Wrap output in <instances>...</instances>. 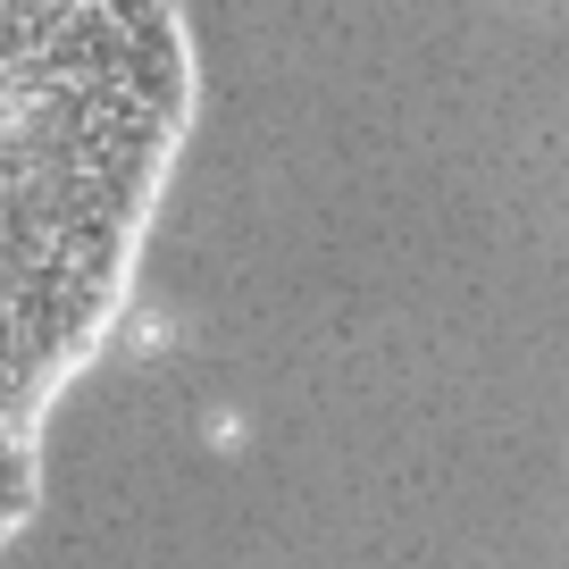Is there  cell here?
I'll return each instance as SVG.
<instances>
[{"instance_id": "1", "label": "cell", "mask_w": 569, "mask_h": 569, "mask_svg": "<svg viewBox=\"0 0 569 569\" xmlns=\"http://www.w3.org/2000/svg\"><path fill=\"white\" fill-rule=\"evenodd\" d=\"M184 0H0V545L42 511V436L118 336L193 134Z\"/></svg>"}]
</instances>
